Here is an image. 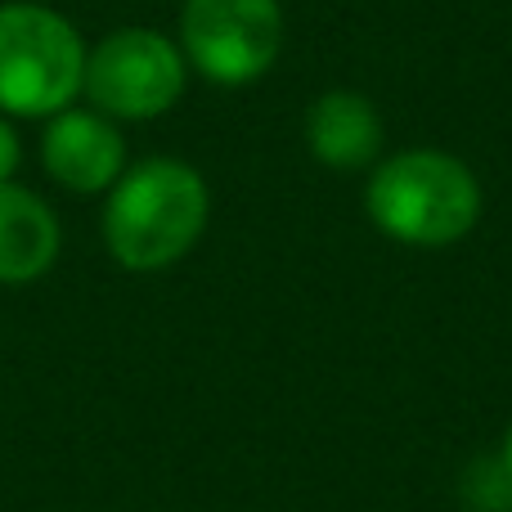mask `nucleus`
<instances>
[{
	"mask_svg": "<svg viewBox=\"0 0 512 512\" xmlns=\"http://www.w3.org/2000/svg\"><path fill=\"white\" fill-rule=\"evenodd\" d=\"M212 221L203 171L180 158H144L122 171L104 203V243L122 270L153 274L185 261Z\"/></svg>",
	"mask_w": 512,
	"mask_h": 512,
	"instance_id": "nucleus-1",
	"label": "nucleus"
},
{
	"mask_svg": "<svg viewBox=\"0 0 512 512\" xmlns=\"http://www.w3.org/2000/svg\"><path fill=\"white\" fill-rule=\"evenodd\" d=\"M477 171L445 149H405L373 162L364 180V212L373 230L405 248H450L481 221Z\"/></svg>",
	"mask_w": 512,
	"mask_h": 512,
	"instance_id": "nucleus-2",
	"label": "nucleus"
},
{
	"mask_svg": "<svg viewBox=\"0 0 512 512\" xmlns=\"http://www.w3.org/2000/svg\"><path fill=\"white\" fill-rule=\"evenodd\" d=\"M81 77L86 41L59 9L27 0L0 5V113L50 122L81 95Z\"/></svg>",
	"mask_w": 512,
	"mask_h": 512,
	"instance_id": "nucleus-3",
	"label": "nucleus"
},
{
	"mask_svg": "<svg viewBox=\"0 0 512 512\" xmlns=\"http://www.w3.org/2000/svg\"><path fill=\"white\" fill-rule=\"evenodd\" d=\"M189 63L158 27H117L86 50L81 95L113 122H153L185 95Z\"/></svg>",
	"mask_w": 512,
	"mask_h": 512,
	"instance_id": "nucleus-4",
	"label": "nucleus"
},
{
	"mask_svg": "<svg viewBox=\"0 0 512 512\" xmlns=\"http://www.w3.org/2000/svg\"><path fill=\"white\" fill-rule=\"evenodd\" d=\"M176 45L212 86H252L283 50V9L279 0H185Z\"/></svg>",
	"mask_w": 512,
	"mask_h": 512,
	"instance_id": "nucleus-5",
	"label": "nucleus"
},
{
	"mask_svg": "<svg viewBox=\"0 0 512 512\" xmlns=\"http://www.w3.org/2000/svg\"><path fill=\"white\" fill-rule=\"evenodd\" d=\"M41 162L54 185L72 194H108L126 171V140L113 117L95 108H63L41 135Z\"/></svg>",
	"mask_w": 512,
	"mask_h": 512,
	"instance_id": "nucleus-6",
	"label": "nucleus"
},
{
	"mask_svg": "<svg viewBox=\"0 0 512 512\" xmlns=\"http://www.w3.org/2000/svg\"><path fill=\"white\" fill-rule=\"evenodd\" d=\"M306 149L319 167L328 171H369L382 153V113L360 90H324L310 99L306 122Z\"/></svg>",
	"mask_w": 512,
	"mask_h": 512,
	"instance_id": "nucleus-7",
	"label": "nucleus"
},
{
	"mask_svg": "<svg viewBox=\"0 0 512 512\" xmlns=\"http://www.w3.org/2000/svg\"><path fill=\"white\" fill-rule=\"evenodd\" d=\"M63 248L59 216L41 194L23 185H0V283L23 288L54 270Z\"/></svg>",
	"mask_w": 512,
	"mask_h": 512,
	"instance_id": "nucleus-8",
	"label": "nucleus"
},
{
	"mask_svg": "<svg viewBox=\"0 0 512 512\" xmlns=\"http://www.w3.org/2000/svg\"><path fill=\"white\" fill-rule=\"evenodd\" d=\"M463 499L472 512H512V477L504 459H481L463 477Z\"/></svg>",
	"mask_w": 512,
	"mask_h": 512,
	"instance_id": "nucleus-9",
	"label": "nucleus"
},
{
	"mask_svg": "<svg viewBox=\"0 0 512 512\" xmlns=\"http://www.w3.org/2000/svg\"><path fill=\"white\" fill-rule=\"evenodd\" d=\"M18 162H23V144H18V131L9 126V117L0 113V185H14Z\"/></svg>",
	"mask_w": 512,
	"mask_h": 512,
	"instance_id": "nucleus-10",
	"label": "nucleus"
},
{
	"mask_svg": "<svg viewBox=\"0 0 512 512\" xmlns=\"http://www.w3.org/2000/svg\"><path fill=\"white\" fill-rule=\"evenodd\" d=\"M499 459H504V468H508V477H512V427H508V436H504V454H499Z\"/></svg>",
	"mask_w": 512,
	"mask_h": 512,
	"instance_id": "nucleus-11",
	"label": "nucleus"
}]
</instances>
